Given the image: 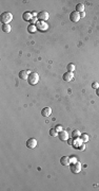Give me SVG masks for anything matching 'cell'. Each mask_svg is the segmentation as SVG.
Wrapping results in <instances>:
<instances>
[{"label":"cell","mask_w":99,"mask_h":191,"mask_svg":"<svg viewBox=\"0 0 99 191\" xmlns=\"http://www.w3.org/2000/svg\"><path fill=\"white\" fill-rule=\"evenodd\" d=\"M27 82L30 85H36L39 82V74L36 72H31L29 74V77H27Z\"/></svg>","instance_id":"obj_1"},{"label":"cell","mask_w":99,"mask_h":191,"mask_svg":"<svg viewBox=\"0 0 99 191\" xmlns=\"http://www.w3.org/2000/svg\"><path fill=\"white\" fill-rule=\"evenodd\" d=\"M81 168H82V166H81V164L78 161L71 162L70 164V170L72 173H79L81 171Z\"/></svg>","instance_id":"obj_2"},{"label":"cell","mask_w":99,"mask_h":191,"mask_svg":"<svg viewBox=\"0 0 99 191\" xmlns=\"http://www.w3.org/2000/svg\"><path fill=\"white\" fill-rule=\"evenodd\" d=\"M13 19V15L10 12H4L1 14V17H0V20H1L2 23H10Z\"/></svg>","instance_id":"obj_3"},{"label":"cell","mask_w":99,"mask_h":191,"mask_svg":"<svg viewBox=\"0 0 99 191\" xmlns=\"http://www.w3.org/2000/svg\"><path fill=\"white\" fill-rule=\"evenodd\" d=\"M36 28H37V30H38V31H40V32H45V31L49 29V24L45 22V21H40V20H38V21H37V23H36Z\"/></svg>","instance_id":"obj_4"},{"label":"cell","mask_w":99,"mask_h":191,"mask_svg":"<svg viewBox=\"0 0 99 191\" xmlns=\"http://www.w3.org/2000/svg\"><path fill=\"white\" fill-rule=\"evenodd\" d=\"M49 17L50 15L47 11H40L39 13H37V18L40 21H47L49 19Z\"/></svg>","instance_id":"obj_5"},{"label":"cell","mask_w":99,"mask_h":191,"mask_svg":"<svg viewBox=\"0 0 99 191\" xmlns=\"http://www.w3.org/2000/svg\"><path fill=\"white\" fill-rule=\"evenodd\" d=\"M35 16H37V14H35V13H32V12H24L23 13V15H22V18L25 20V21H31L32 19L34 18Z\"/></svg>","instance_id":"obj_6"},{"label":"cell","mask_w":99,"mask_h":191,"mask_svg":"<svg viewBox=\"0 0 99 191\" xmlns=\"http://www.w3.org/2000/svg\"><path fill=\"white\" fill-rule=\"evenodd\" d=\"M79 19H80V14L78 12L73 11V12L70 14V20L71 21H73V22H77V21H79Z\"/></svg>","instance_id":"obj_7"},{"label":"cell","mask_w":99,"mask_h":191,"mask_svg":"<svg viewBox=\"0 0 99 191\" xmlns=\"http://www.w3.org/2000/svg\"><path fill=\"white\" fill-rule=\"evenodd\" d=\"M37 146V140L35 138H29L26 140V147L29 149H34Z\"/></svg>","instance_id":"obj_8"},{"label":"cell","mask_w":99,"mask_h":191,"mask_svg":"<svg viewBox=\"0 0 99 191\" xmlns=\"http://www.w3.org/2000/svg\"><path fill=\"white\" fill-rule=\"evenodd\" d=\"M58 138L61 141H65V140H68L69 139V133L66 132V131H61V132H59L58 133Z\"/></svg>","instance_id":"obj_9"},{"label":"cell","mask_w":99,"mask_h":191,"mask_svg":"<svg viewBox=\"0 0 99 191\" xmlns=\"http://www.w3.org/2000/svg\"><path fill=\"white\" fill-rule=\"evenodd\" d=\"M62 79H63V81H65V82H70V81H72L74 79V74H73V72L68 71L62 76Z\"/></svg>","instance_id":"obj_10"},{"label":"cell","mask_w":99,"mask_h":191,"mask_svg":"<svg viewBox=\"0 0 99 191\" xmlns=\"http://www.w3.org/2000/svg\"><path fill=\"white\" fill-rule=\"evenodd\" d=\"M51 114H52V108L49 107V106H47V107H43V108L41 109V115L43 116V117H49Z\"/></svg>","instance_id":"obj_11"},{"label":"cell","mask_w":99,"mask_h":191,"mask_svg":"<svg viewBox=\"0 0 99 191\" xmlns=\"http://www.w3.org/2000/svg\"><path fill=\"white\" fill-rule=\"evenodd\" d=\"M29 70H21L19 72V79L21 80H27V77H29Z\"/></svg>","instance_id":"obj_12"},{"label":"cell","mask_w":99,"mask_h":191,"mask_svg":"<svg viewBox=\"0 0 99 191\" xmlns=\"http://www.w3.org/2000/svg\"><path fill=\"white\" fill-rule=\"evenodd\" d=\"M60 164L62 166H69L71 164V159L69 156H62L60 158Z\"/></svg>","instance_id":"obj_13"},{"label":"cell","mask_w":99,"mask_h":191,"mask_svg":"<svg viewBox=\"0 0 99 191\" xmlns=\"http://www.w3.org/2000/svg\"><path fill=\"white\" fill-rule=\"evenodd\" d=\"M2 31L5 32V33H10L11 32V26L9 23H2Z\"/></svg>","instance_id":"obj_14"},{"label":"cell","mask_w":99,"mask_h":191,"mask_svg":"<svg viewBox=\"0 0 99 191\" xmlns=\"http://www.w3.org/2000/svg\"><path fill=\"white\" fill-rule=\"evenodd\" d=\"M37 31V28H36V24H30L29 27H27V32L29 33H35V32Z\"/></svg>","instance_id":"obj_15"},{"label":"cell","mask_w":99,"mask_h":191,"mask_svg":"<svg viewBox=\"0 0 99 191\" xmlns=\"http://www.w3.org/2000/svg\"><path fill=\"white\" fill-rule=\"evenodd\" d=\"M80 140L82 141V142H87V141H89V135L86 134V133L81 134V135H80Z\"/></svg>","instance_id":"obj_16"},{"label":"cell","mask_w":99,"mask_h":191,"mask_svg":"<svg viewBox=\"0 0 99 191\" xmlns=\"http://www.w3.org/2000/svg\"><path fill=\"white\" fill-rule=\"evenodd\" d=\"M83 11H84V5L82 3H78V4L76 5V12L81 13V12H83Z\"/></svg>","instance_id":"obj_17"},{"label":"cell","mask_w":99,"mask_h":191,"mask_svg":"<svg viewBox=\"0 0 99 191\" xmlns=\"http://www.w3.org/2000/svg\"><path fill=\"white\" fill-rule=\"evenodd\" d=\"M81 135V133H80V131L79 130H74L73 132H72V136L73 138H79Z\"/></svg>","instance_id":"obj_18"},{"label":"cell","mask_w":99,"mask_h":191,"mask_svg":"<svg viewBox=\"0 0 99 191\" xmlns=\"http://www.w3.org/2000/svg\"><path fill=\"white\" fill-rule=\"evenodd\" d=\"M50 135H51L52 137H56L58 135V132L55 130V127H53V129L50 130Z\"/></svg>","instance_id":"obj_19"},{"label":"cell","mask_w":99,"mask_h":191,"mask_svg":"<svg viewBox=\"0 0 99 191\" xmlns=\"http://www.w3.org/2000/svg\"><path fill=\"white\" fill-rule=\"evenodd\" d=\"M66 70L70 72H73L74 70H75V65H74V64H69V65L66 66Z\"/></svg>","instance_id":"obj_20"},{"label":"cell","mask_w":99,"mask_h":191,"mask_svg":"<svg viewBox=\"0 0 99 191\" xmlns=\"http://www.w3.org/2000/svg\"><path fill=\"white\" fill-rule=\"evenodd\" d=\"M55 130L59 133V132H61V131H62V126L60 125V124H58V125H56V126H55Z\"/></svg>","instance_id":"obj_21"},{"label":"cell","mask_w":99,"mask_h":191,"mask_svg":"<svg viewBox=\"0 0 99 191\" xmlns=\"http://www.w3.org/2000/svg\"><path fill=\"white\" fill-rule=\"evenodd\" d=\"M92 87H93L94 89H97V88L99 87V84H98L97 82H94L93 84H92Z\"/></svg>","instance_id":"obj_22"},{"label":"cell","mask_w":99,"mask_h":191,"mask_svg":"<svg viewBox=\"0 0 99 191\" xmlns=\"http://www.w3.org/2000/svg\"><path fill=\"white\" fill-rule=\"evenodd\" d=\"M37 21H38V18H37V17H36V16H35V17H34V18H33V19H32V20H31V22H32V24H34V23H35V24H36V23H37Z\"/></svg>","instance_id":"obj_23"},{"label":"cell","mask_w":99,"mask_h":191,"mask_svg":"<svg viewBox=\"0 0 99 191\" xmlns=\"http://www.w3.org/2000/svg\"><path fill=\"white\" fill-rule=\"evenodd\" d=\"M84 149H86V146H84V143H81L80 146L78 147V150H81V151H83Z\"/></svg>","instance_id":"obj_24"},{"label":"cell","mask_w":99,"mask_h":191,"mask_svg":"<svg viewBox=\"0 0 99 191\" xmlns=\"http://www.w3.org/2000/svg\"><path fill=\"white\" fill-rule=\"evenodd\" d=\"M73 140H74V138H69L68 139V143L70 144V146H72L73 144Z\"/></svg>","instance_id":"obj_25"},{"label":"cell","mask_w":99,"mask_h":191,"mask_svg":"<svg viewBox=\"0 0 99 191\" xmlns=\"http://www.w3.org/2000/svg\"><path fill=\"white\" fill-rule=\"evenodd\" d=\"M79 14H80V18H81V17L83 18V17L86 16V13H84V12H81V13H79Z\"/></svg>","instance_id":"obj_26"},{"label":"cell","mask_w":99,"mask_h":191,"mask_svg":"<svg viewBox=\"0 0 99 191\" xmlns=\"http://www.w3.org/2000/svg\"><path fill=\"white\" fill-rule=\"evenodd\" d=\"M70 159H71V160H72L73 162H75V161H77V160H76V158H75V157H70Z\"/></svg>","instance_id":"obj_27"},{"label":"cell","mask_w":99,"mask_h":191,"mask_svg":"<svg viewBox=\"0 0 99 191\" xmlns=\"http://www.w3.org/2000/svg\"><path fill=\"white\" fill-rule=\"evenodd\" d=\"M96 95L98 96V97H99V87L97 88V89H96Z\"/></svg>","instance_id":"obj_28"}]
</instances>
